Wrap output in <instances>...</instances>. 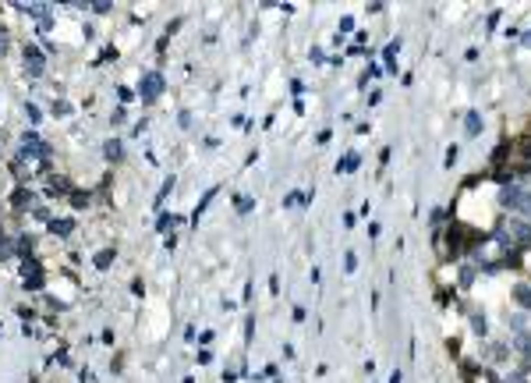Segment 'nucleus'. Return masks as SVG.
Here are the masks:
<instances>
[{
    "mask_svg": "<svg viewBox=\"0 0 531 383\" xmlns=\"http://www.w3.org/2000/svg\"><path fill=\"white\" fill-rule=\"evenodd\" d=\"M138 92H142V100H156L159 92H163V78L156 71H149L145 78H142V86H138Z\"/></svg>",
    "mask_w": 531,
    "mask_h": 383,
    "instance_id": "obj_1",
    "label": "nucleus"
},
{
    "mask_svg": "<svg viewBox=\"0 0 531 383\" xmlns=\"http://www.w3.org/2000/svg\"><path fill=\"white\" fill-rule=\"evenodd\" d=\"M46 152H50V149L39 142L35 135H25V142H21V156H46Z\"/></svg>",
    "mask_w": 531,
    "mask_h": 383,
    "instance_id": "obj_2",
    "label": "nucleus"
},
{
    "mask_svg": "<svg viewBox=\"0 0 531 383\" xmlns=\"http://www.w3.org/2000/svg\"><path fill=\"white\" fill-rule=\"evenodd\" d=\"M25 64H28V71H32V74H43V57H39V50H32V46H28V50H25Z\"/></svg>",
    "mask_w": 531,
    "mask_h": 383,
    "instance_id": "obj_3",
    "label": "nucleus"
},
{
    "mask_svg": "<svg viewBox=\"0 0 531 383\" xmlns=\"http://www.w3.org/2000/svg\"><path fill=\"white\" fill-rule=\"evenodd\" d=\"M106 156H110V160H117V156H120V142H117V138H113V142H106Z\"/></svg>",
    "mask_w": 531,
    "mask_h": 383,
    "instance_id": "obj_4",
    "label": "nucleus"
}]
</instances>
